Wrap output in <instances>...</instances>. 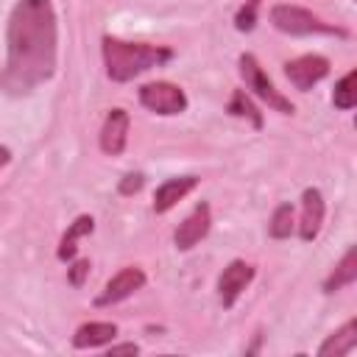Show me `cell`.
<instances>
[{
  "mask_svg": "<svg viewBox=\"0 0 357 357\" xmlns=\"http://www.w3.org/2000/svg\"><path fill=\"white\" fill-rule=\"evenodd\" d=\"M56 11L50 0H22L11 8L6 28V73L3 86L28 92L47 81L56 70Z\"/></svg>",
  "mask_w": 357,
  "mask_h": 357,
  "instance_id": "obj_1",
  "label": "cell"
},
{
  "mask_svg": "<svg viewBox=\"0 0 357 357\" xmlns=\"http://www.w3.org/2000/svg\"><path fill=\"white\" fill-rule=\"evenodd\" d=\"M173 59L170 47L159 45H145V42H126L117 36H103V61H106V75L117 84H126L137 78L139 73L159 67Z\"/></svg>",
  "mask_w": 357,
  "mask_h": 357,
  "instance_id": "obj_2",
  "label": "cell"
},
{
  "mask_svg": "<svg viewBox=\"0 0 357 357\" xmlns=\"http://www.w3.org/2000/svg\"><path fill=\"white\" fill-rule=\"evenodd\" d=\"M271 22L276 31L290 33V36H310V33H335V36H346L343 28H335L329 22H324L321 17H315L312 11L301 8V6H273L271 8Z\"/></svg>",
  "mask_w": 357,
  "mask_h": 357,
  "instance_id": "obj_3",
  "label": "cell"
},
{
  "mask_svg": "<svg viewBox=\"0 0 357 357\" xmlns=\"http://www.w3.org/2000/svg\"><path fill=\"white\" fill-rule=\"evenodd\" d=\"M240 75H243L245 86H248L259 100H265L271 109H276V112H282V114H293V103L273 86V81L265 75L262 64H259L251 53H243V56H240Z\"/></svg>",
  "mask_w": 357,
  "mask_h": 357,
  "instance_id": "obj_4",
  "label": "cell"
},
{
  "mask_svg": "<svg viewBox=\"0 0 357 357\" xmlns=\"http://www.w3.org/2000/svg\"><path fill=\"white\" fill-rule=\"evenodd\" d=\"M139 103L156 114H181L187 109V95L170 81H153L139 86Z\"/></svg>",
  "mask_w": 357,
  "mask_h": 357,
  "instance_id": "obj_5",
  "label": "cell"
},
{
  "mask_svg": "<svg viewBox=\"0 0 357 357\" xmlns=\"http://www.w3.org/2000/svg\"><path fill=\"white\" fill-rule=\"evenodd\" d=\"M284 75L290 78V84L301 92L312 89L318 81H324L329 75V59L318 56V53H307V56H298L293 61L284 64Z\"/></svg>",
  "mask_w": 357,
  "mask_h": 357,
  "instance_id": "obj_6",
  "label": "cell"
},
{
  "mask_svg": "<svg viewBox=\"0 0 357 357\" xmlns=\"http://www.w3.org/2000/svg\"><path fill=\"white\" fill-rule=\"evenodd\" d=\"M142 284H145V273H142V268L128 265V268L117 271V273L106 282V287H103V293L95 298V304H98V307L117 304V301H123V298L134 296L137 290H142Z\"/></svg>",
  "mask_w": 357,
  "mask_h": 357,
  "instance_id": "obj_7",
  "label": "cell"
},
{
  "mask_svg": "<svg viewBox=\"0 0 357 357\" xmlns=\"http://www.w3.org/2000/svg\"><path fill=\"white\" fill-rule=\"evenodd\" d=\"M251 279H254V268H251L248 262H243V259L229 262V265L223 268L220 279H218V296H220V304H223L226 310L234 307V301L243 296V290L251 284Z\"/></svg>",
  "mask_w": 357,
  "mask_h": 357,
  "instance_id": "obj_8",
  "label": "cell"
},
{
  "mask_svg": "<svg viewBox=\"0 0 357 357\" xmlns=\"http://www.w3.org/2000/svg\"><path fill=\"white\" fill-rule=\"evenodd\" d=\"M128 112L126 109H112L103 120V128H100V151L106 156H120L126 151V142H128Z\"/></svg>",
  "mask_w": 357,
  "mask_h": 357,
  "instance_id": "obj_9",
  "label": "cell"
},
{
  "mask_svg": "<svg viewBox=\"0 0 357 357\" xmlns=\"http://www.w3.org/2000/svg\"><path fill=\"white\" fill-rule=\"evenodd\" d=\"M209 223H212L209 204H198V206L178 223V229H176V234H173L176 248L187 251V248H192L195 243H201V240L206 237V231H209Z\"/></svg>",
  "mask_w": 357,
  "mask_h": 357,
  "instance_id": "obj_10",
  "label": "cell"
},
{
  "mask_svg": "<svg viewBox=\"0 0 357 357\" xmlns=\"http://www.w3.org/2000/svg\"><path fill=\"white\" fill-rule=\"evenodd\" d=\"M324 212H326V206H324L321 190L307 187L304 195H301V223H298V237L304 243H310V240L318 237V231L324 226Z\"/></svg>",
  "mask_w": 357,
  "mask_h": 357,
  "instance_id": "obj_11",
  "label": "cell"
},
{
  "mask_svg": "<svg viewBox=\"0 0 357 357\" xmlns=\"http://www.w3.org/2000/svg\"><path fill=\"white\" fill-rule=\"evenodd\" d=\"M195 184H198V176H176V178L162 181L153 192V212H159V215L170 212L190 190H195Z\"/></svg>",
  "mask_w": 357,
  "mask_h": 357,
  "instance_id": "obj_12",
  "label": "cell"
},
{
  "mask_svg": "<svg viewBox=\"0 0 357 357\" xmlns=\"http://www.w3.org/2000/svg\"><path fill=\"white\" fill-rule=\"evenodd\" d=\"M117 337V326L112 321H89V324H81L73 335V346L75 349H98V346H106Z\"/></svg>",
  "mask_w": 357,
  "mask_h": 357,
  "instance_id": "obj_13",
  "label": "cell"
},
{
  "mask_svg": "<svg viewBox=\"0 0 357 357\" xmlns=\"http://www.w3.org/2000/svg\"><path fill=\"white\" fill-rule=\"evenodd\" d=\"M354 346H357V321L351 318V321H346L335 335H329V337L321 343L318 354H321V357H329V354L340 357V354H349Z\"/></svg>",
  "mask_w": 357,
  "mask_h": 357,
  "instance_id": "obj_14",
  "label": "cell"
},
{
  "mask_svg": "<svg viewBox=\"0 0 357 357\" xmlns=\"http://www.w3.org/2000/svg\"><path fill=\"white\" fill-rule=\"evenodd\" d=\"M354 279H357V248L351 245V248L343 254V259L335 265L332 276L324 282V290H326V293H335V290H340V287L354 284Z\"/></svg>",
  "mask_w": 357,
  "mask_h": 357,
  "instance_id": "obj_15",
  "label": "cell"
},
{
  "mask_svg": "<svg viewBox=\"0 0 357 357\" xmlns=\"http://www.w3.org/2000/svg\"><path fill=\"white\" fill-rule=\"evenodd\" d=\"M92 231V218L89 215H81V218H75V223L67 229V234L61 237V245H59V259H73L75 257V243H78V237H84V234H89Z\"/></svg>",
  "mask_w": 357,
  "mask_h": 357,
  "instance_id": "obj_16",
  "label": "cell"
},
{
  "mask_svg": "<svg viewBox=\"0 0 357 357\" xmlns=\"http://www.w3.org/2000/svg\"><path fill=\"white\" fill-rule=\"evenodd\" d=\"M354 81H357V73L354 70H349L337 84H335V92H332V103L337 106V109H343V112H349V109H354V103H357V89H354Z\"/></svg>",
  "mask_w": 357,
  "mask_h": 357,
  "instance_id": "obj_17",
  "label": "cell"
},
{
  "mask_svg": "<svg viewBox=\"0 0 357 357\" xmlns=\"http://www.w3.org/2000/svg\"><path fill=\"white\" fill-rule=\"evenodd\" d=\"M268 231L271 237L276 240H284L293 234V204H279L271 215V223H268Z\"/></svg>",
  "mask_w": 357,
  "mask_h": 357,
  "instance_id": "obj_18",
  "label": "cell"
},
{
  "mask_svg": "<svg viewBox=\"0 0 357 357\" xmlns=\"http://www.w3.org/2000/svg\"><path fill=\"white\" fill-rule=\"evenodd\" d=\"M229 112H231V114H237V117H248L254 128H262V114L254 109V103L245 98V92H243V89H237V92L231 95V100H229Z\"/></svg>",
  "mask_w": 357,
  "mask_h": 357,
  "instance_id": "obj_19",
  "label": "cell"
},
{
  "mask_svg": "<svg viewBox=\"0 0 357 357\" xmlns=\"http://www.w3.org/2000/svg\"><path fill=\"white\" fill-rule=\"evenodd\" d=\"M259 3H262V0H248V3H245V6L237 11V17H234V25H237V31H251V28H254Z\"/></svg>",
  "mask_w": 357,
  "mask_h": 357,
  "instance_id": "obj_20",
  "label": "cell"
},
{
  "mask_svg": "<svg viewBox=\"0 0 357 357\" xmlns=\"http://www.w3.org/2000/svg\"><path fill=\"white\" fill-rule=\"evenodd\" d=\"M142 181H145V178H142V173H128V176L120 181V192H123V195L139 192V190H142Z\"/></svg>",
  "mask_w": 357,
  "mask_h": 357,
  "instance_id": "obj_21",
  "label": "cell"
},
{
  "mask_svg": "<svg viewBox=\"0 0 357 357\" xmlns=\"http://www.w3.org/2000/svg\"><path fill=\"white\" fill-rule=\"evenodd\" d=\"M86 273H89V259H78V262L70 268V282H73L75 287H81Z\"/></svg>",
  "mask_w": 357,
  "mask_h": 357,
  "instance_id": "obj_22",
  "label": "cell"
},
{
  "mask_svg": "<svg viewBox=\"0 0 357 357\" xmlns=\"http://www.w3.org/2000/svg\"><path fill=\"white\" fill-rule=\"evenodd\" d=\"M137 351H139L137 343H117V346L112 343L109 346V354H137Z\"/></svg>",
  "mask_w": 357,
  "mask_h": 357,
  "instance_id": "obj_23",
  "label": "cell"
},
{
  "mask_svg": "<svg viewBox=\"0 0 357 357\" xmlns=\"http://www.w3.org/2000/svg\"><path fill=\"white\" fill-rule=\"evenodd\" d=\"M8 159H11L8 148H3V145H0V167H3V165H8Z\"/></svg>",
  "mask_w": 357,
  "mask_h": 357,
  "instance_id": "obj_24",
  "label": "cell"
}]
</instances>
